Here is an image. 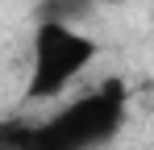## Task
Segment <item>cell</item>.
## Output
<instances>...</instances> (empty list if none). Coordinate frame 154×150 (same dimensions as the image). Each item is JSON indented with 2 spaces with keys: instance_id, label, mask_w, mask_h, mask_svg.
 <instances>
[{
  "instance_id": "7a4b0ae2",
  "label": "cell",
  "mask_w": 154,
  "mask_h": 150,
  "mask_svg": "<svg viewBox=\"0 0 154 150\" xmlns=\"http://www.w3.org/2000/svg\"><path fill=\"white\" fill-rule=\"evenodd\" d=\"M96 58V42L79 33V25H54L38 21L33 29V71H29L25 96L29 100H54L79 79V71Z\"/></svg>"
},
{
  "instance_id": "3957f363",
  "label": "cell",
  "mask_w": 154,
  "mask_h": 150,
  "mask_svg": "<svg viewBox=\"0 0 154 150\" xmlns=\"http://www.w3.org/2000/svg\"><path fill=\"white\" fill-rule=\"evenodd\" d=\"M96 0H38V21H54V25H79L92 17Z\"/></svg>"
},
{
  "instance_id": "277c9868",
  "label": "cell",
  "mask_w": 154,
  "mask_h": 150,
  "mask_svg": "<svg viewBox=\"0 0 154 150\" xmlns=\"http://www.w3.org/2000/svg\"><path fill=\"white\" fill-rule=\"evenodd\" d=\"M17 129H21V125H0V150L13 142V133H17Z\"/></svg>"
},
{
  "instance_id": "6da1fadb",
  "label": "cell",
  "mask_w": 154,
  "mask_h": 150,
  "mask_svg": "<svg viewBox=\"0 0 154 150\" xmlns=\"http://www.w3.org/2000/svg\"><path fill=\"white\" fill-rule=\"evenodd\" d=\"M125 121V88L108 79L92 96L67 104L46 125H33V150H96Z\"/></svg>"
}]
</instances>
